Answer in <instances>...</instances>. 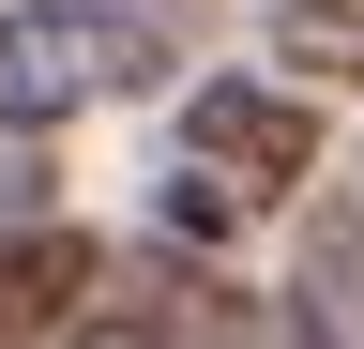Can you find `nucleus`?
Masks as SVG:
<instances>
[{
    "label": "nucleus",
    "instance_id": "nucleus-4",
    "mask_svg": "<svg viewBox=\"0 0 364 349\" xmlns=\"http://www.w3.org/2000/svg\"><path fill=\"white\" fill-rule=\"evenodd\" d=\"M273 92H364V0H273Z\"/></svg>",
    "mask_w": 364,
    "mask_h": 349
},
{
    "label": "nucleus",
    "instance_id": "nucleus-1",
    "mask_svg": "<svg viewBox=\"0 0 364 349\" xmlns=\"http://www.w3.org/2000/svg\"><path fill=\"white\" fill-rule=\"evenodd\" d=\"M213 31V0H16L0 16V122L46 137L76 107H122Z\"/></svg>",
    "mask_w": 364,
    "mask_h": 349
},
{
    "label": "nucleus",
    "instance_id": "nucleus-3",
    "mask_svg": "<svg viewBox=\"0 0 364 349\" xmlns=\"http://www.w3.org/2000/svg\"><path fill=\"white\" fill-rule=\"evenodd\" d=\"M273 349H364V213H304V258L273 289Z\"/></svg>",
    "mask_w": 364,
    "mask_h": 349
},
{
    "label": "nucleus",
    "instance_id": "nucleus-2",
    "mask_svg": "<svg viewBox=\"0 0 364 349\" xmlns=\"http://www.w3.org/2000/svg\"><path fill=\"white\" fill-rule=\"evenodd\" d=\"M182 183L228 198V213H273L318 183V107L273 92V76H198L182 92Z\"/></svg>",
    "mask_w": 364,
    "mask_h": 349
},
{
    "label": "nucleus",
    "instance_id": "nucleus-5",
    "mask_svg": "<svg viewBox=\"0 0 364 349\" xmlns=\"http://www.w3.org/2000/svg\"><path fill=\"white\" fill-rule=\"evenodd\" d=\"M61 349H152V334H136V319H76Z\"/></svg>",
    "mask_w": 364,
    "mask_h": 349
}]
</instances>
